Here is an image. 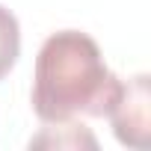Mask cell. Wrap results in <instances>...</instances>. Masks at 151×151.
Here are the masks:
<instances>
[{
  "label": "cell",
  "instance_id": "4",
  "mask_svg": "<svg viewBox=\"0 0 151 151\" xmlns=\"http://www.w3.org/2000/svg\"><path fill=\"white\" fill-rule=\"evenodd\" d=\"M18 53H21V27H18V18L6 6H0V80L15 68Z\"/></svg>",
  "mask_w": 151,
  "mask_h": 151
},
{
  "label": "cell",
  "instance_id": "2",
  "mask_svg": "<svg viewBox=\"0 0 151 151\" xmlns=\"http://www.w3.org/2000/svg\"><path fill=\"white\" fill-rule=\"evenodd\" d=\"M113 133L122 145L145 151L151 145V83L148 74H136L119 83V92L107 110Z\"/></svg>",
  "mask_w": 151,
  "mask_h": 151
},
{
  "label": "cell",
  "instance_id": "3",
  "mask_svg": "<svg viewBox=\"0 0 151 151\" xmlns=\"http://www.w3.org/2000/svg\"><path fill=\"white\" fill-rule=\"evenodd\" d=\"M30 148H98V139L89 133V127L77 122H53L39 136L30 139Z\"/></svg>",
  "mask_w": 151,
  "mask_h": 151
},
{
  "label": "cell",
  "instance_id": "1",
  "mask_svg": "<svg viewBox=\"0 0 151 151\" xmlns=\"http://www.w3.org/2000/svg\"><path fill=\"white\" fill-rule=\"evenodd\" d=\"M119 83L92 36L80 30L50 33L33 68V113L45 124L107 116Z\"/></svg>",
  "mask_w": 151,
  "mask_h": 151
}]
</instances>
